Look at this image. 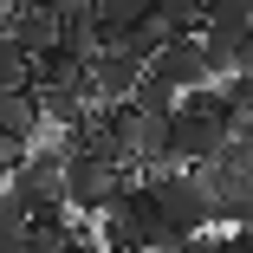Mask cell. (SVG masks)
<instances>
[{
	"instance_id": "6da1fadb",
	"label": "cell",
	"mask_w": 253,
	"mask_h": 253,
	"mask_svg": "<svg viewBox=\"0 0 253 253\" xmlns=\"http://www.w3.org/2000/svg\"><path fill=\"white\" fill-rule=\"evenodd\" d=\"M143 188H149L156 221H163V253H175L188 234H208L214 227V201H208V188H201L195 169H163V175H149Z\"/></svg>"
},
{
	"instance_id": "7a4b0ae2",
	"label": "cell",
	"mask_w": 253,
	"mask_h": 253,
	"mask_svg": "<svg viewBox=\"0 0 253 253\" xmlns=\"http://www.w3.org/2000/svg\"><path fill=\"white\" fill-rule=\"evenodd\" d=\"M124 188H130V175H124V169L97 163V156H65V182H59V195H65V208H72V214L97 221V214H104Z\"/></svg>"
},
{
	"instance_id": "3957f363",
	"label": "cell",
	"mask_w": 253,
	"mask_h": 253,
	"mask_svg": "<svg viewBox=\"0 0 253 253\" xmlns=\"http://www.w3.org/2000/svg\"><path fill=\"white\" fill-rule=\"evenodd\" d=\"M84 78H91V97L97 104H130L136 84H143V59L130 45H104V52L84 59Z\"/></svg>"
},
{
	"instance_id": "277c9868",
	"label": "cell",
	"mask_w": 253,
	"mask_h": 253,
	"mask_svg": "<svg viewBox=\"0 0 253 253\" xmlns=\"http://www.w3.org/2000/svg\"><path fill=\"white\" fill-rule=\"evenodd\" d=\"M143 72H149V78H163L175 97H188V91L208 84V65H201V45H195V39H169V45H163V52L149 59Z\"/></svg>"
},
{
	"instance_id": "5b68a950",
	"label": "cell",
	"mask_w": 253,
	"mask_h": 253,
	"mask_svg": "<svg viewBox=\"0 0 253 253\" xmlns=\"http://www.w3.org/2000/svg\"><path fill=\"white\" fill-rule=\"evenodd\" d=\"M7 39L20 45L33 65H39L45 52H59V20H52V7H13V13H7Z\"/></svg>"
},
{
	"instance_id": "8992f818",
	"label": "cell",
	"mask_w": 253,
	"mask_h": 253,
	"mask_svg": "<svg viewBox=\"0 0 253 253\" xmlns=\"http://www.w3.org/2000/svg\"><path fill=\"white\" fill-rule=\"evenodd\" d=\"M39 130H45V111H39V97H33V91H7V97H0V136L33 143Z\"/></svg>"
},
{
	"instance_id": "52a82bcc",
	"label": "cell",
	"mask_w": 253,
	"mask_h": 253,
	"mask_svg": "<svg viewBox=\"0 0 253 253\" xmlns=\"http://www.w3.org/2000/svg\"><path fill=\"white\" fill-rule=\"evenodd\" d=\"M78 221H26V253H72Z\"/></svg>"
},
{
	"instance_id": "ba28073f",
	"label": "cell",
	"mask_w": 253,
	"mask_h": 253,
	"mask_svg": "<svg viewBox=\"0 0 253 253\" xmlns=\"http://www.w3.org/2000/svg\"><path fill=\"white\" fill-rule=\"evenodd\" d=\"M7 91H33V59L0 33V97H7Z\"/></svg>"
},
{
	"instance_id": "9c48e42d",
	"label": "cell",
	"mask_w": 253,
	"mask_h": 253,
	"mask_svg": "<svg viewBox=\"0 0 253 253\" xmlns=\"http://www.w3.org/2000/svg\"><path fill=\"white\" fill-rule=\"evenodd\" d=\"M175 253H221V234H214V227H208V234H188Z\"/></svg>"
},
{
	"instance_id": "30bf717a",
	"label": "cell",
	"mask_w": 253,
	"mask_h": 253,
	"mask_svg": "<svg viewBox=\"0 0 253 253\" xmlns=\"http://www.w3.org/2000/svg\"><path fill=\"white\" fill-rule=\"evenodd\" d=\"M0 253H26V240H0Z\"/></svg>"
}]
</instances>
